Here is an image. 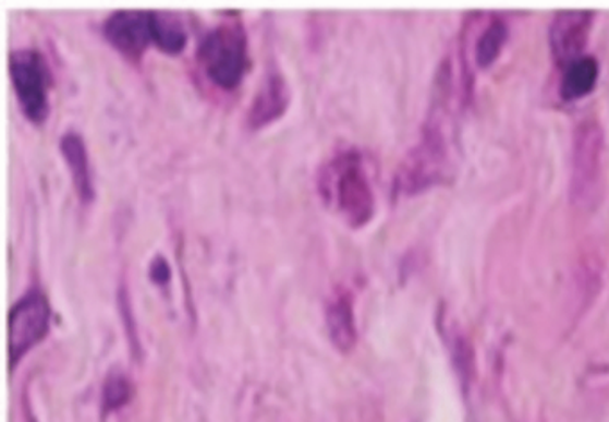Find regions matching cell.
Returning a JSON list of instances; mask_svg holds the SVG:
<instances>
[{
  "label": "cell",
  "mask_w": 609,
  "mask_h": 422,
  "mask_svg": "<svg viewBox=\"0 0 609 422\" xmlns=\"http://www.w3.org/2000/svg\"><path fill=\"white\" fill-rule=\"evenodd\" d=\"M60 153L65 159L75 194L80 197L81 203H92L95 200L94 176H92V167H89L85 140L75 131H66L60 140Z\"/></svg>",
  "instance_id": "10"
},
{
  "label": "cell",
  "mask_w": 609,
  "mask_h": 422,
  "mask_svg": "<svg viewBox=\"0 0 609 422\" xmlns=\"http://www.w3.org/2000/svg\"><path fill=\"white\" fill-rule=\"evenodd\" d=\"M508 41V25L502 21L491 22L476 44V63L479 69H488L501 56L504 44Z\"/></svg>",
  "instance_id": "13"
},
{
  "label": "cell",
  "mask_w": 609,
  "mask_h": 422,
  "mask_svg": "<svg viewBox=\"0 0 609 422\" xmlns=\"http://www.w3.org/2000/svg\"><path fill=\"white\" fill-rule=\"evenodd\" d=\"M605 190V131L597 120H583L574 133L570 197L580 209H594Z\"/></svg>",
  "instance_id": "3"
},
{
  "label": "cell",
  "mask_w": 609,
  "mask_h": 422,
  "mask_svg": "<svg viewBox=\"0 0 609 422\" xmlns=\"http://www.w3.org/2000/svg\"><path fill=\"white\" fill-rule=\"evenodd\" d=\"M317 190L327 208L337 212L352 228H363L376 212V195L367 165L357 149L334 153L318 169Z\"/></svg>",
  "instance_id": "1"
},
{
  "label": "cell",
  "mask_w": 609,
  "mask_h": 422,
  "mask_svg": "<svg viewBox=\"0 0 609 422\" xmlns=\"http://www.w3.org/2000/svg\"><path fill=\"white\" fill-rule=\"evenodd\" d=\"M594 25V13L589 11H561L550 24L549 44L556 63L569 67L583 58L588 44L589 31Z\"/></svg>",
  "instance_id": "8"
},
{
  "label": "cell",
  "mask_w": 609,
  "mask_h": 422,
  "mask_svg": "<svg viewBox=\"0 0 609 422\" xmlns=\"http://www.w3.org/2000/svg\"><path fill=\"white\" fill-rule=\"evenodd\" d=\"M133 396V385H131L127 376L122 373H111L106 378L105 387H102V405L106 410H119L131 401Z\"/></svg>",
  "instance_id": "15"
},
{
  "label": "cell",
  "mask_w": 609,
  "mask_h": 422,
  "mask_svg": "<svg viewBox=\"0 0 609 422\" xmlns=\"http://www.w3.org/2000/svg\"><path fill=\"white\" fill-rule=\"evenodd\" d=\"M102 36L124 58L138 61L156 45V11H117L102 25Z\"/></svg>",
  "instance_id": "7"
},
{
  "label": "cell",
  "mask_w": 609,
  "mask_h": 422,
  "mask_svg": "<svg viewBox=\"0 0 609 422\" xmlns=\"http://www.w3.org/2000/svg\"><path fill=\"white\" fill-rule=\"evenodd\" d=\"M326 321L327 331L334 348L342 353H349L356 346L357 329L352 296L348 290L332 293L331 301L327 303Z\"/></svg>",
  "instance_id": "11"
},
{
  "label": "cell",
  "mask_w": 609,
  "mask_h": 422,
  "mask_svg": "<svg viewBox=\"0 0 609 422\" xmlns=\"http://www.w3.org/2000/svg\"><path fill=\"white\" fill-rule=\"evenodd\" d=\"M599 77V65L594 58L583 56L565 67V75L561 83V97L565 100L583 99L592 94Z\"/></svg>",
  "instance_id": "12"
},
{
  "label": "cell",
  "mask_w": 609,
  "mask_h": 422,
  "mask_svg": "<svg viewBox=\"0 0 609 422\" xmlns=\"http://www.w3.org/2000/svg\"><path fill=\"white\" fill-rule=\"evenodd\" d=\"M188 44V36L181 22L167 13H156V47L161 52L178 56Z\"/></svg>",
  "instance_id": "14"
},
{
  "label": "cell",
  "mask_w": 609,
  "mask_h": 422,
  "mask_svg": "<svg viewBox=\"0 0 609 422\" xmlns=\"http://www.w3.org/2000/svg\"><path fill=\"white\" fill-rule=\"evenodd\" d=\"M197 61L217 88L223 92L239 88L251 65L245 27L229 21L209 29L198 44Z\"/></svg>",
  "instance_id": "2"
},
{
  "label": "cell",
  "mask_w": 609,
  "mask_h": 422,
  "mask_svg": "<svg viewBox=\"0 0 609 422\" xmlns=\"http://www.w3.org/2000/svg\"><path fill=\"white\" fill-rule=\"evenodd\" d=\"M10 75L22 114L31 124L41 125L50 114L52 74L40 50L19 49L10 55Z\"/></svg>",
  "instance_id": "4"
},
{
  "label": "cell",
  "mask_w": 609,
  "mask_h": 422,
  "mask_svg": "<svg viewBox=\"0 0 609 422\" xmlns=\"http://www.w3.org/2000/svg\"><path fill=\"white\" fill-rule=\"evenodd\" d=\"M50 306L44 293L31 290L10 313V362L16 365L49 331Z\"/></svg>",
  "instance_id": "6"
},
{
  "label": "cell",
  "mask_w": 609,
  "mask_h": 422,
  "mask_svg": "<svg viewBox=\"0 0 609 422\" xmlns=\"http://www.w3.org/2000/svg\"><path fill=\"white\" fill-rule=\"evenodd\" d=\"M290 106V86L279 70H268L261 86L248 108L247 125L253 131L273 124L287 113Z\"/></svg>",
  "instance_id": "9"
},
{
  "label": "cell",
  "mask_w": 609,
  "mask_h": 422,
  "mask_svg": "<svg viewBox=\"0 0 609 422\" xmlns=\"http://www.w3.org/2000/svg\"><path fill=\"white\" fill-rule=\"evenodd\" d=\"M447 161L449 153L443 131L440 125H427L421 142L407 153L397 170L393 192L399 195H415L431 189L446 176Z\"/></svg>",
  "instance_id": "5"
},
{
  "label": "cell",
  "mask_w": 609,
  "mask_h": 422,
  "mask_svg": "<svg viewBox=\"0 0 609 422\" xmlns=\"http://www.w3.org/2000/svg\"><path fill=\"white\" fill-rule=\"evenodd\" d=\"M150 279H153L156 285H167L170 279V265L167 260L159 258L154 260L153 265H150Z\"/></svg>",
  "instance_id": "16"
}]
</instances>
